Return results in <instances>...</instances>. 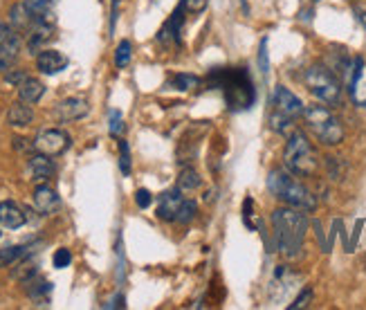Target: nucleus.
Listing matches in <instances>:
<instances>
[{"instance_id": "1", "label": "nucleus", "mask_w": 366, "mask_h": 310, "mask_svg": "<svg viewBox=\"0 0 366 310\" xmlns=\"http://www.w3.org/2000/svg\"><path fill=\"white\" fill-rule=\"evenodd\" d=\"M272 227L279 243V252L290 256V259L299 256L308 232V218L301 213V209H276L272 213Z\"/></svg>"}, {"instance_id": "2", "label": "nucleus", "mask_w": 366, "mask_h": 310, "mask_svg": "<svg viewBox=\"0 0 366 310\" xmlns=\"http://www.w3.org/2000/svg\"><path fill=\"white\" fill-rule=\"evenodd\" d=\"M211 83L218 85L225 92L232 111H247L256 99L254 83L250 74L243 68H232V70H216L211 74Z\"/></svg>"}, {"instance_id": "3", "label": "nucleus", "mask_w": 366, "mask_h": 310, "mask_svg": "<svg viewBox=\"0 0 366 310\" xmlns=\"http://www.w3.org/2000/svg\"><path fill=\"white\" fill-rule=\"evenodd\" d=\"M267 189L272 191L274 198H279L286 205L301 209V211H312L317 207V198L312 196V191L295 180V174L283 169H272L267 176Z\"/></svg>"}, {"instance_id": "4", "label": "nucleus", "mask_w": 366, "mask_h": 310, "mask_svg": "<svg viewBox=\"0 0 366 310\" xmlns=\"http://www.w3.org/2000/svg\"><path fill=\"white\" fill-rule=\"evenodd\" d=\"M283 164L290 174H295L299 178H308L317 171L319 157H317L315 146H312L306 137V133H301V131L290 133L286 151H283Z\"/></svg>"}, {"instance_id": "5", "label": "nucleus", "mask_w": 366, "mask_h": 310, "mask_svg": "<svg viewBox=\"0 0 366 310\" xmlns=\"http://www.w3.org/2000/svg\"><path fill=\"white\" fill-rule=\"evenodd\" d=\"M306 124L321 144L337 146L344 140V126L326 106H308L304 111Z\"/></svg>"}, {"instance_id": "6", "label": "nucleus", "mask_w": 366, "mask_h": 310, "mask_svg": "<svg viewBox=\"0 0 366 310\" xmlns=\"http://www.w3.org/2000/svg\"><path fill=\"white\" fill-rule=\"evenodd\" d=\"M306 85L324 104H339L342 99V83L326 66H310L306 70Z\"/></svg>"}, {"instance_id": "7", "label": "nucleus", "mask_w": 366, "mask_h": 310, "mask_svg": "<svg viewBox=\"0 0 366 310\" xmlns=\"http://www.w3.org/2000/svg\"><path fill=\"white\" fill-rule=\"evenodd\" d=\"M36 153L43 155H50V157H57L63 155L70 148V135L61 128H45L34 137V144H31Z\"/></svg>"}, {"instance_id": "8", "label": "nucleus", "mask_w": 366, "mask_h": 310, "mask_svg": "<svg viewBox=\"0 0 366 310\" xmlns=\"http://www.w3.org/2000/svg\"><path fill=\"white\" fill-rule=\"evenodd\" d=\"M272 106H274V113H281L290 120H297L299 115H304V104L297 97L295 92H290L286 85H276L274 92H272Z\"/></svg>"}, {"instance_id": "9", "label": "nucleus", "mask_w": 366, "mask_h": 310, "mask_svg": "<svg viewBox=\"0 0 366 310\" xmlns=\"http://www.w3.org/2000/svg\"><path fill=\"white\" fill-rule=\"evenodd\" d=\"M364 72H366V63L362 57H355L353 63H351V70H349V77H346V83H349V92L353 101L366 108V81H364Z\"/></svg>"}, {"instance_id": "10", "label": "nucleus", "mask_w": 366, "mask_h": 310, "mask_svg": "<svg viewBox=\"0 0 366 310\" xmlns=\"http://www.w3.org/2000/svg\"><path fill=\"white\" fill-rule=\"evenodd\" d=\"M90 113V106L83 97H68L57 104L55 115L59 122H74V120H81Z\"/></svg>"}, {"instance_id": "11", "label": "nucleus", "mask_w": 366, "mask_h": 310, "mask_svg": "<svg viewBox=\"0 0 366 310\" xmlns=\"http://www.w3.org/2000/svg\"><path fill=\"white\" fill-rule=\"evenodd\" d=\"M185 200L187 198L182 196V191L178 187L164 191V194L160 196V200H157V216L162 220H176L182 205H185Z\"/></svg>"}, {"instance_id": "12", "label": "nucleus", "mask_w": 366, "mask_h": 310, "mask_svg": "<svg viewBox=\"0 0 366 310\" xmlns=\"http://www.w3.org/2000/svg\"><path fill=\"white\" fill-rule=\"evenodd\" d=\"M185 14H187V9L180 3L178 9L171 14V18L162 25V29H160V34H157V41L162 43V45H171V43L178 45L180 43V31H182V25H185Z\"/></svg>"}, {"instance_id": "13", "label": "nucleus", "mask_w": 366, "mask_h": 310, "mask_svg": "<svg viewBox=\"0 0 366 310\" xmlns=\"http://www.w3.org/2000/svg\"><path fill=\"white\" fill-rule=\"evenodd\" d=\"M20 48H23V41H20L16 31H9V34L0 41V72H7L18 61Z\"/></svg>"}, {"instance_id": "14", "label": "nucleus", "mask_w": 366, "mask_h": 310, "mask_svg": "<svg viewBox=\"0 0 366 310\" xmlns=\"http://www.w3.org/2000/svg\"><path fill=\"white\" fill-rule=\"evenodd\" d=\"M34 207L43 216H52L61 209V198L57 196V191L48 185H38L34 189Z\"/></svg>"}, {"instance_id": "15", "label": "nucleus", "mask_w": 366, "mask_h": 310, "mask_svg": "<svg viewBox=\"0 0 366 310\" xmlns=\"http://www.w3.org/2000/svg\"><path fill=\"white\" fill-rule=\"evenodd\" d=\"M27 171H29V180H34V183H43V180H50L55 176V162H52L50 155H43V153H36L29 157L27 162Z\"/></svg>"}, {"instance_id": "16", "label": "nucleus", "mask_w": 366, "mask_h": 310, "mask_svg": "<svg viewBox=\"0 0 366 310\" xmlns=\"http://www.w3.org/2000/svg\"><path fill=\"white\" fill-rule=\"evenodd\" d=\"M68 66V57H63L57 50H41L36 57V68L43 74H57Z\"/></svg>"}, {"instance_id": "17", "label": "nucleus", "mask_w": 366, "mask_h": 310, "mask_svg": "<svg viewBox=\"0 0 366 310\" xmlns=\"http://www.w3.org/2000/svg\"><path fill=\"white\" fill-rule=\"evenodd\" d=\"M25 211L20 209L16 202L12 200H5V202H0V225L7 227V230H18V227H23L25 225Z\"/></svg>"}, {"instance_id": "18", "label": "nucleus", "mask_w": 366, "mask_h": 310, "mask_svg": "<svg viewBox=\"0 0 366 310\" xmlns=\"http://www.w3.org/2000/svg\"><path fill=\"white\" fill-rule=\"evenodd\" d=\"M31 122H34V111H31V104L16 101V104L9 106V111H7V124L9 126L25 128Z\"/></svg>"}, {"instance_id": "19", "label": "nucleus", "mask_w": 366, "mask_h": 310, "mask_svg": "<svg viewBox=\"0 0 366 310\" xmlns=\"http://www.w3.org/2000/svg\"><path fill=\"white\" fill-rule=\"evenodd\" d=\"M43 94H45V83L38 81V79L27 77L23 83L18 85V99L25 101V104H36Z\"/></svg>"}, {"instance_id": "20", "label": "nucleus", "mask_w": 366, "mask_h": 310, "mask_svg": "<svg viewBox=\"0 0 366 310\" xmlns=\"http://www.w3.org/2000/svg\"><path fill=\"white\" fill-rule=\"evenodd\" d=\"M27 256V248H20V245H9V248L0 250V268H9L16 261L25 259Z\"/></svg>"}, {"instance_id": "21", "label": "nucleus", "mask_w": 366, "mask_h": 310, "mask_svg": "<svg viewBox=\"0 0 366 310\" xmlns=\"http://www.w3.org/2000/svg\"><path fill=\"white\" fill-rule=\"evenodd\" d=\"M202 185V178L198 176V171L189 169H182V174L178 178V189L180 191H196Z\"/></svg>"}, {"instance_id": "22", "label": "nucleus", "mask_w": 366, "mask_h": 310, "mask_svg": "<svg viewBox=\"0 0 366 310\" xmlns=\"http://www.w3.org/2000/svg\"><path fill=\"white\" fill-rule=\"evenodd\" d=\"M55 3L57 0H23V5L27 7V12L34 16V20L41 18V16H45V14H52L50 9Z\"/></svg>"}, {"instance_id": "23", "label": "nucleus", "mask_w": 366, "mask_h": 310, "mask_svg": "<svg viewBox=\"0 0 366 310\" xmlns=\"http://www.w3.org/2000/svg\"><path fill=\"white\" fill-rule=\"evenodd\" d=\"M131 55H133V45L131 41H122L115 50V66L117 68H126L131 63Z\"/></svg>"}, {"instance_id": "24", "label": "nucleus", "mask_w": 366, "mask_h": 310, "mask_svg": "<svg viewBox=\"0 0 366 310\" xmlns=\"http://www.w3.org/2000/svg\"><path fill=\"white\" fill-rule=\"evenodd\" d=\"M174 85L178 90H182V92H187V90H196L198 85H200V79L198 77H193V74H176L174 79Z\"/></svg>"}, {"instance_id": "25", "label": "nucleus", "mask_w": 366, "mask_h": 310, "mask_svg": "<svg viewBox=\"0 0 366 310\" xmlns=\"http://www.w3.org/2000/svg\"><path fill=\"white\" fill-rule=\"evenodd\" d=\"M293 122H295V120H290V117H286V115H281V113H274V111H272V115H270V126H272L274 133L286 135V133L290 131V128H293Z\"/></svg>"}, {"instance_id": "26", "label": "nucleus", "mask_w": 366, "mask_h": 310, "mask_svg": "<svg viewBox=\"0 0 366 310\" xmlns=\"http://www.w3.org/2000/svg\"><path fill=\"white\" fill-rule=\"evenodd\" d=\"M31 276H36V263L34 261H23L18 265V268L14 270V279H18V281H23V283H27Z\"/></svg>"}, {"instance_id": "27", "label": "nucleus", "mask_w": 366, "mask_h": 310, "mask_svg": "<svg viewBox=\"0 0 366 310\" xmlns=\"http://www.w3.org/2000/svg\"><path fill=\"white\" fill-rule=\"evenodd\" d=\"M243 220L250 230H258V220H256V213H254V200L252 198H245V202H243Z\"/></svg>"}, {"instance_id": "28", "label": "nucleus", "mask_w": 366, "mask_h": 310, "mask_svg": "<svg viewBox=\"0 0 366 310\" xmlns=\"http://www.w3.org/2000/svg\"><path fill=\"white\" fill-rule=\"evenodd\" d=\"M120 169L124 176H131V151H128V142L120 140Z\"/></svg>"}, {"instance_id": "29", "label": "nucleus", "mask_w": 366, "mask_h": 310, "mask_svg": "<svg viewBox=\"0 0 366 310\" xmlns=\"http://www.w3.org/2000/svg\"><path fill=\"white\" fill-rule=\"evenodd\" d=\"M196 202L193 200H185V205H182V209H180V213H178V218H176V223H189L193 216H196Z\"/></svg>"}, {"instance_id": "30", "label": "nucleus", "mask_w": 366, "mask_h": 310, "mask_svg": "<svg viewBox=\"0 0 366 310\" xmlns=\"http://www.w3.org/2000/svg\"><path fill=\"white\" fill-rule=\"evenodd\" d=\"M108 131L113 137H120L124 133V120H122V113L120 111H111V126Z\"/></svg>"}, {"instance_id": "31", "label": "nucleus", "mask_w": 366, "mask_h": 310, "mask_svg": "<svg viewBox=\"0 0 366 310\" xmlns=\"http://www.w3.org/2000/svg\"><path fill=\"white\" fill-rule=\"evenodd\" d=\"M182 7L187 9V14H202L209 7V0H182Z\"/></svg>"}, {"instance_id": "32", "label": "nucleus", "mask_w": 366, "mask_h": 310, "mask_svg": "<svg viewBox=\"0 0 366 310\" xmlns=\"http://www.w3.org/2000/svg\"><path fill=\"white\" fill-rule=\"evenodd\" d=\"M52 263H55V268H68V265L72 263V254H70V250H66V248H61V250H57L55 252V259H52Z\"/></svg>"}, {"instance_id": "33", "label": "nucleus", "mask_w": 366, "mask_h": 310, "mask_svg": "<svg viewBox=\"0 0 366 310\" xmlns=\"http://www.w3.org/2000/svg\"><path fill=\"white\" fill-rule=\"evenodd\" d=\"M310 302H312V288H304V290L299 293V297H297L295 302L290 304L288 308H290V310H297V308H306V306H308Z\"/></svg>"}, {"instance_id": "34", "label": "nucleus", "mask_w": 366, "mask_h": 310, "mask_svg": "<svg viewBox=\"0 0 366 310\" xmlns=\"http://www.w3.org/2000/svg\"><path fill=\"white\" fill-rule=\"evenodd\" d=\"M27 79V74L23 72V70H7V77H5V83H9V85H18L23 83Z\"/></svg>"}, {"instance_id": "35", "label": "nucleus", "mask_w": 366, "mask_h": 310, "mask_svg": "<svg viewBox=\"0 0 366 310\" xmlns=\"http://www.w3.org/2000/svg\"><path fill=\"white\" fill-rule=\"evenodd\" d=\"M135 202H137V207H150V202H153V198H150V194L146 189H137V194H135Z\"/></svg>"}, {"instance_id": "36", "label": "nucleus", "mask_w": 366, "mask_h": 310, "mask_svg": "<svg viewBox=\"0 0 366 310\" xmlns=\"http://www.w3.org/2000/svg\"><path fill=\"white\" fill-rule=\"evenodd\" d=\"M104 308H106V310H111V308H126V299H124L122 295H117V297H113L111 302L106 304Z\"/></svg>"}, {"instance_id": "37", "label": "nucleus", "mask_w": 366, "mask_h": 310, "mask_svg": "<svg viewBox=\"0 0 366 310\" xmlns=\"http://www.w3.org/2000/svg\"><path fill=\"white\" fill-rule=\"evenodd\" d=\"M265 45H267V41L261 43V57H258V61H261V70L267 72V68H270V63H267V52H265Z\"/></svg>"}, {"instance_id": "38", "label": "nucleus", "mask_w": 366, "mask_h": 310, "mask_svg": "<svg viewBox=\"0 0 366 310\" xmlns=\"http://www.w3.org/2000/svg\"><path fill=\"white\" fill-rule=\"evenodd\" d=\"M355 14H358V20L366 27V5H360V7H355Z\"/></svg>"}, {"instance_id": "39", "label": "nucleus", "mask_w": 366, "mask_h": 310, "mask_svg": "<svg viewBox=\"0 0 366 310\" xmlns=\"http://www.w3.org/2000/svg\"><path fill=\"white\" fill-rule=\"evenodd\" d=\"M7 34H9V25H7V23H3V20H0V41H3Z\"/></svg>"}, {"instance_id": "40", "label": "nucleus", "mask_w": 366, "mask_h": 310, "mask_svg": "<svg viewBox=\"0 0 366 310\" xmlns=\"http://www.w3.org/2000/svg\"><path fill=\"white\" fill-rule=\"evenodd\" d=\"M0 237H3V232H0Z\"/></svg>"}]
</instances>
